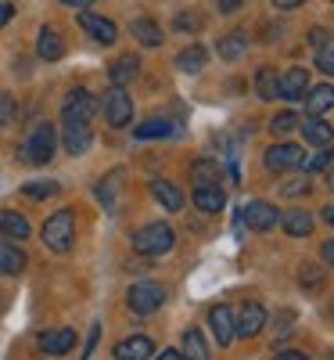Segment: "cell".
Here are the masks:
<instances>
[{
	"label": "cell",
	"instance_id": "6da1fadb",
	"mask_svg": "<svg viewBox=\"0 0 334 360\" xmlns=\"http://www.w3.org/2000/svg\"><path fill=\"white\" fill-rule=\"evenodd\" d=\"M173 245H176V231H173L169 224H162V220L144 224V227L133 234V252H140V256H162V252H169Z\"/></svg>",
	"mask_w": 334,
	"mask_h": 360
},
{
	"label": "cell",
	"instance_id": "7a4b0ae2",
	"mask_svg": "<svg viewBox=\"0 0 334 360\" xmlns=\"http://www.w3.org/2000/svg\"><path fill=\"white\" fill-rule=\"evenodd\" d=\"M44 245L51 252H69L72 242H76V217L69 213V209H58V213L44 224Z\"/></svg>",
	"mask_w": 334,
	"mask_h": 360
},
{
	"label": "cell",
	"instance_id": "3957f363",
	"mask_svg": "<svg viewBox=\"0 0 334 360\" xmlns=\"http://www.w3.org/2000/svg\"><path fill=\"white\" fill-rule=\"evenodd\" d=\"M54 144H58L54 127L51 123H36L33 134H29L25 144H22V155H25V162H33V166H47L54 159Z\"/></svg>",
	"mask_w": 334,
	"mask_h": 360
},
{
	"label": "cell",
	"instance_id": "277c9868",
	"mask_svg": "<svg viewBox=\"0 0 334 360\" xmlns=\"http://www.w3.org/2000/svg\"><path fill=\"white\" fill-rule=\"evenodd\" d=\"M126 303H130L133 314H155V310L166 303V288L155 285V281H137V285H130V292H126Z\"/></svg>",
	"mask_w": 334,
	"mask_h": 360
},
{
	"label": "cell",
	"instance_id": "5b68a950",
	"mask_svg": "<svg viewBox=\"0 0 334 360\" xmlns=\"http://www.w3.org/2000/svg\"><path fill=\"white\" fill-rule=\"evenodd\" d=\"M105 119H108V127H115V130H123V127L133 123V101L126 94V86H112L105 94Z\"/></svg>",
	"mask_w": 334,
	"mask_h": 360
},
{
	"label": "cell",
	"instance_id": "8992f818",
	"mask_svg": "<svg viewBox=\"0 0 334 360\" xmlns=\"http://www.w3.org/2000/svg\"><path fill=\"white\" fill-rule=\"evenodd\" d=\"M65 130H62V141H65V152L69 155H86L90 144H94V130H90L86 119H62Z\"/></svg>",
	"mask_w": 334,
	"mask_h": 360
},
{
	"label": "cell",
	"instance_id": "52a82bcc",
	"mask_svg": "<svg viewBox=\"0 0 334 360\" xmlns=\"http://www.w3.org/2000/svg\"><path fill=\"white\" fill-rule=\"evenodd\" d=\"M94 112H98V101H94V94H90L86 86H76V90H69L65 94V105H62V119H94Z\"/></svg>",
	"mask_w": 334,
	"mask_h": 360
},
{
	"label": "cell",
	"instance_id": "ba28073f",
	"mask_svg": "<svg viewBox=\"0 0 334 360\" xmlns=\"http://www.w3.org/2000/svg\"><path fill=\"white\" fill-rule=\"evenodd\" d=\"M241 224L252 227V231H269L273 224H277V209H273L269 202H245L241 205Z\"/></svg>",
	"mask_w": 334,
	"mask_h": 360
},
{
	"label": "cell",
	"instance_id": "9c48e42d",
	"mask_svg": "<svg viewBox=\"0 0 334 360\" xmlns=\"http://www.w3.org/2000/svg\"><path fill=\"white\" fill-rule=\"evenodd\" d=\"M79 25H83V33H90L98 44H115L119 40V29H115V22L112 18H101V15H94V11H79Z\"/></svg>",
	"mask_w": 334,
	"mask_h": 360
},
{
	"label": "cell",
	"instance_id": "30bf717a",
	"mask_svg": "<svg viewBox=\"0 0 334 360\" xmlns=\"http://www.w3.org/2000/svg\"><path fill=\"white\" fill-rule=\"evenodd\" d=\"M262 324H266V310H262L259 303H245V310L234 317V335L255 339V335L262 332Z\"/></svg>",
	"mask_w": 334,
	"mask_h": 360
},
{
	"label": "cell",
	"instance_id": "8fae6325",
	"mask_svg": "<svg viewBox=\"0 0 334 360\" xmlns=\"http://www.w3.org/2000/svg\"><path fill=\"white\" fill-rule=\"evenodd\" d=\"M298 159H302V148H298V144H273V148H266V155H262L266 169H273V173L295 169Z\"/></svg>",
	"mask_w": 334,
	"mask_h": 360
},
{
	"label": "cell",
	"instance_id": "7c38bea8",
	"mask_svg": "<svg viewBox=\"0 0 334 360\" xmlns=\"http://www.w3.org/2000/svg\"><path fill=\"white\" fill-rule=\"evenodd\" d=\"M306 90H309V72L306 69H288L284 76H277V98H284V101L306 98Z\"/></svg>",
	"mask_w": 334,
	"mask_h": 360
},
{
	"label": "cell",
	"instance_id": "4fadbf2b",
	"mask_svg": "<svg viewBox=\"0 0 334 360\" xmlns=\"http://www.w3.org/2000/svg\"><path fill=\"white\" fill-rule=\"evenodd\" d=\"M208 328H212V339H216V346H230V339H234V314H230V307H212L208 310Z\"/></svg>",
	"mask_w": 334,
	"mask_h": 360
},
{
	"label": "cell",
	"instance_id": "5bb4252c",
	"mask_svg": "<svg viewBox=\"0 0 334 360\" xmlns=\"http://www.w3.org/2000/svg\"><path fill=\"white\" fill-rule=\"evenodd\" d=\"M151 353H155V342H151L147 335H130L115 346V360H151Z\"/></svg>",
	"mask_w": 334,
	"mask_h": 360
},
{
	"label": "cell",
	"instance_id": "9a60e30c",
	"mask_svg": "<svg viewBox=\"0 0 334 360\" xmlns=\"http://www.w3.org/2000/svg\"><path fill=\"white\" fill-rule=\"evenodd\" d=\"M72 346H76V332H72V328H58V332H44L40 335V349L47 356H65Z\"/></svg>",
	"mask_w": 334,
	"mask_h": 360
},
{
	"label": "cell",
	"instance_id": "2e32d148",
	"mask_svg": "<svg viewBox=\"0 0 334 360\" xmlns=\"http://www.w3.org/2000/svg\"><path fill=\"white\" fill-rule=\"evenodd\" d=\"M302 137H306L309 144H316V148H330L334 144V127L330 123H323L320 115H309V119H302Z\"/></svg>",
	"mask_w": 334,
	"mask_h": 360
},
{
	"label": "cell",
	"instance_id": "e0dca14e",
	"mask_svg": "<svg viewBox=\"0 0 334 360\" xmlns=\"http://www.w3.org/2000/svg\"><path fill=\"white\" fill-rule=\"evenodd\" d=\"M137 76H140V58H137V54H123V58H115L112 69H108L112 86H126V83H133Z\"/></svg>",
	"mask_w": 334,
	"mask_h": 360
},
{
	"label": "cell",
	"instance_id": "ac0fdd59",
	"mask_svg": "<svg viewBox=\"0 0 334 360\" xmlns=\"http://www.w3.org/2000/svg\"><path fill=\"white\" fill-rule=\"evenodd\" d=\"M36 54L44 58V62H58V58L65 54V40L58 37V29H51V25L40 29V37H36Z\"/></svg>",
	"mask_w": 334,
	"mask_h": 360
},
{
	"label": "cell",
	"instance_id": "d6986e66",
	"mask_svg": "<svg viewBox=\"0 0 334 360\" xmlns=\"http://www.w3.org/2000/svg\"><path fill=\"white\" fill-rule=\"evenodd\" d=\"M0 234L11 238V242H25L29 238V220L22 213H11V209H4L0 213Z\"/></svg>",
	"mask_w": 334,
	"mask_h": 360
},
{
	"label": "cell",
	"instance_id": "ffe728a7",
	"mask_svg": "<svg viewBox=\"0 0 334 360\" xmlns=\"http://www.w3.org/2000/svg\"><path fill=\"white\" fill-rule=\"evenodd\" d=\"M151 195H155L159 202H162V209H169V213H180V209H184V195H180L169 180H151Z\"/></svg>",
	"mask_w": 334,
	"mask_h": 360
},
{
	"label": "cell",
	"instance_id": "44dd1931",
	"mask_svg": "<svg viewBox=\"0 0 334 360\" xmlns=\"http://www.w3.org/2000/svg\"><path fill=\"white\" fill-rule=\"evenodd\" d=\"M306 108H309V115H320V112L334 108V86H330V83L309 86V90H306Z\"/></svg>",
	"mask_w": 334,
	"mask_h": 360
},
{
	"label": "cell",
	"instance_id": "7402d4cb",
	"mask_svg": "<svg viewBox=\"0 0 334 360\" xmlns=\"http://www.w3.org/2000/svg\"><path fill=\"white\" fill-rule=\"evenodd\" d=\"M191 180L198 188H220V162H212V159H198L191 166Z\"/></svg>",
	"mask_w": 334,
	"mask_h": 360
},
{
	"label": "cell",
	"instance_id": "603a6c76",
	"mask_svg": "<svg viewBox=\"0 0 334 360\" xmlns=\"http://www.w3.org/2000/svg\"><path fill=\"white\" fill-rule=\"evenodd\" d=\"M245 51H248V33L245 29H234V33H227L220 40V58H227V62H237Z\"/></svg>",
	"mask_w": 334,
	"mask_h": 360
},
{
	"label": "cell",
	"instance_id": "cb8c5ba5",
	"mask_svg": "<svg viewBox=\"0 0 334 360\" xmlns=\"http://www.w3.org/2000/svg\"><path fill=\"white\" fill-rule=\"evenodd\" d=\"M281 224H284V231L291 238H306L313 231V217L306 213V209H288V213L281 217Z\"/></svg>",
	"mask_w": 334,
	"mask_h": 360
},
{
	"label": "cell",
	"instance_id": "d4e9b609",
	"mask_svg": "<svg viewBox=\"0 0 334 360\" xmlns=\"http://www.w3.org/2000/svg\"><path fill=\"white\" fill-rule=\"evenodd\" d=\"M130 33H133L144 47H159V44H162V29H159V22H155V18H133Z\"/></svg>",
	"mask_w": 334,
	"mask_h": 360
},
{
	"label": "cell",
	"instance_id": "484cf974",
	"mask_svg": "<svg viewBox=\"0 0 334 360\" xmlns=\"http://www.w3.org/2000/svg\"><path fill=\"white\" fill-rule=\"evenodd\" d=\"M25 270V252L11 242H0V274H22Z\"/></svg>",
	"mask_w": 334,
	"mask_h": 360
},
{
	"label": "cell",
	"instance_id": "4316f807",
	"mask_svg": "<svg viewBox=\"0 0 334 360\" xmlns=\"http://www.w3.org/2000/svg\"><path fill=\"white\" fill-rule=\"evenodd\" d=\"M194 205L201 209V213H220V209L227 205V195L220 188H194Z\"/></svg>",
	"mask_w": 334,
	"mask_h": 360
},
{
	"label": "cell",
	"instance_id": "83f0119b",
	"mask_svg": "<svg viewBox=\"0 0 334 360\" xmlns=\"http://www.w3.org/2000/svg\"><path fill=\"white\" fill-rule=\"evenodd\" d=\"M205 62H208V54H205V47H198V44H191V47H184V51L176 54V65L184 69V72H201Z\"/></svg>",
	"mask_w": 334,
	"mask_h": 360
},
{
	"label": "cell",
	"instance_id": "f1b7e54d",
	"mask_svg": "<svg viewBox=\"0 0 334 360\" xmlns=\"http://www.w3.org/2000/svg\"><path fill=\"white\" fill-rule=\"evenodd\" d=\"M255 94H259L262 101L277 98V69H273V65H262V69L255 72Z\"/></svg>",
	"mask_w": 334,
	"mask_h": 360
},
{
	"label": "cell",
	"instance_id": "f546056e",
	"mask_svg": "<svg viewBox=\"0 0 334 360\" xmlns=\"http://www.w3.org/2000/svg\"><path fill=\"white\" fill-rule=\"evenodd\" d=\"M184 353L187 360H212V353H208V346H205V339H201V332L198 328H191V332H184Z\"/></svg>",
	"mask_w": 334,
	"mask_h": 360
},
{
	"label": "cell",
	"instance_id": "4dcf8cb0",
	"mask_svg": "<svg viewBox=\"0 0 334 360\" xmlns=\"http://www.w3.org/2000/svg\"><path fill=\"white\" fill-rule=\"evenodd\" d=\"M169 134H173L169 119H147V123H140V127L133 130L137 141H155V137H169Z\"/></svg>",
	"mask_w": 334,
	"mask_h": 360
},
{
	"label": "cell",
	"instance_id": "1f68e13d",
	"mask_svg": "<svg viewBox=\"0 0 334 360\" xmlns=\"http://www.w3.org/2000/svg\"><path fill=\"white\" fill-rule=\"evenodd\" d=\"M58 191H62V184H58V180H33V184L22 188L25 198H51V195H58Z\"/></svg>",
	"mask_w": 334,
	"mask_h": 360
},
{
	"label": "cell",
	"instance_id": "d6a6232c",
	"mask_svg": "<svg viewBox=\"0 0 334 360\" xmlns=\"http://www.w3.org/2000/svg\"><path fill=\"white\" fill-rule=\"evenodd\" d=\"M119 176H123V173L115 169V173H108V176L101 180V184H98V198H101V205H105V209H112V205H115V188H119Z\"/></svg>",
	"mask_w": 334,
	"mask_h": 360
},
{
	"label": "cell",
	"instance_id": "836d02e7",
	"mask_svg": "<svg viewBox=\"0 0 334 360\" xmlns=\"http://www.w3.org/2000/svg\"><path fill=\"white\" fill-rule=\"evenodd\" d=\"M330 159H334V152H327V148H323V152H313V155H302V159H298V166L306 169V173H320L323 166H330Z\"/></svg>",
	"mask_w": 334,
	"mask_h": 360
},
{
	"label": "cell",
	"instance_id": "e575fe53",
	"mask_svg": "<svg viewBox=\"0 0 334 360\" xmlns=\"http://www.w3.org/2000/svg\"><path fill=\"white\" fill-rule=\"evenodd\" d=\"M269 127H273V134H291L298 127V115L295 112H281V115L269 119Z\"/></svg>",
	"mask_w": 334,
	"mask_h": 360
},
{
	"label": "cell",
	"instance_id": "d590c367",
	"mask_svg": "<svg viewBox=\"0 0 334 360\" xmlns=\"http://www.w3.org/2000/svg\"><path fill=\"white\" fill-rule=\"evenodd\" d=\"M15 112H18L15 98H11V94H0V127H8L11 119H15Z\"/></svg>",
	"mask_w": 334,
	"mask_h": 360
},
{
	"label": "cell",
	"instance_id": "8d00e7d4",
	"mask_svg": "<svg viewBox=\"0 0 334 360\" xmlns=\"http://www.w3.org/2000/svg\"><path fill=\"white\" fill-rule=\"evenodd\" d=\"M316 65H320L327 76H334V47H323V51H316Z\"/></svg>",
	"mask_w": 334,
	"mask_h": 360
},
{
	"label": "cell",
	"instance_id": "74e56055",
	"mask_svg": "<svg viewBox=\"0 0 334 360\" xmlns=\"http://www.w3.org/2000/svg\"><path fill=\"white\" fill-rule=\"evenodd\" d=\"M309 44H313L316 51H323V47H330V33H327V29H323V25H316V29H313V33H309Z\"/></svg>",
	"mask_w": 334,
	"mask_h": 360
},
{
	"label": "cell",
	"instance_id": "f35d334b",
	"mask_svg": "<svg viewBox=\"0 0 334 360\" xmlns=\"http://www.w3.org/2000/svg\"><path fill=\"white\" fill-rule=\"evenodd\" d=\"M98 339H101V324H94V328H90V339H86V353H83V360H86L90 353L98 349Z\"/></svg>",
	"mask_w": 334,
	"mask_h": 360
},
{
	"label": "cell",
	"instance_id": "ab89813d",
	"mask_svg": "<svg viewBox=\"0 0 334 360\" xmlns=\"http://www.w3.org/2000/svg\"><path fill=\"white\" fill-rule=\"evenodd\" d=\"M176 29H201V18L198 15H180L176 18Z\"/></svg>",
	"mask_w": 334,
	"mask_h": 360
},
{
	"label": "cell",
	"instance_id": "60d3db41",
	"mask_svg": "<svg viewBox=\"0 0 334 360\" xmlns=\"http://www.w3.org/2000/svg\"><path fill=\"white\" fill-rule=\"evenodd\" d=\"M216 4H220V11H223V15H234V11L245 8V0H216Z\"/></svg>",
	"mask_w": 334,
	"mask_h": 360
},
{
	"label": "cell",
	"instance_id": "b9f144b4",
	"mask_svg": "<svg viewBox=\"0 0 334 360\" xmlns=\"http://www.w3.org/2000/svg\"><path fill=\"white\" fill-rule=\"evenodd\" d=\"M284 195H309V180H298V184H284Z\"/></svg>",
	"mask_w": 334,
	"mask_h": 360
},
{
	"label": "cell",
	"instance_id": "7bdbcfd3",
	"mask_svg": "<svg viewBox=\"0 0 334 360\" xmlns=\"http://www.w3.org/2000/svg\"><path fill=\"white\" fill-rule=\"evenodd\" d=\"M302 285H320V270H313L306 263V270H302Z\"/></svg>",
	"mask_w": 334,
	"mask_h": 360
},
{
	"label": "cell",
	"instance_id": "ee69618b",
	"mask_svg": "<svg viewBox=\"0 0 334 360\" xmlns=\"http://www.w3.org/2000/svg\"><path fill=\"white\" fill-rule=\"evenodd\" d=\"M11 18H15V8L8 4V0H0V25H8Z\"/></svg>",
	"mask_w": 334,
	"mask_h": 360
},
{
	"label": "cell",
	"instance_id": "f6af8a7d",
	"mask_svg": "<svg viewBox=\"0 0 334 360\" xmlns=\"http://www.w3.org/2000/svg\"><path fill=\"white\" fill-rule=\"evenodd\" d=\"M273 360H306V353H298V349H284V353H277Z\"/></svg>",
	"mask_w": 334,
	"mask_h": 360
},
{
	"label": "cell",
	"instance_id": "bcb514c9",
	"mask_svg": "<svg viewBox=\"0 0 334 360\" xmlns=\"http://www.w3.org/2000/svg\"><path fill=\"white\" fill-rule=\"evenodd\" d=\"M155 360H187V356L180 353V349H162V353H159Z\"/></svg>",
	"mask_w": 334,
	"mask_h": 360
},
{
	"label": "cell",
	"instance_id": "7dc6e473",
	"mask_svg": "<svg viewBox=\"0 0 334 360\" xmlns=\"http://www.w3.org/2000/svg\"><path fill=\"white\" fill-rule=\"evenodd\" d=\"M320 256H323V259H327V263L334 266V238H330V242H323V249H320Z\"/></svg>",
	"mask_w": 334,
	"mask_h": 360
},
{
	"label": "cell",
	"instance_id": "c3c4849f",
	"mask_svg": "<svg viewBox=\"0 0 334 360\" xmlns=\"http://www.w3.org/2000/svg\"><path fill=\"white\" fill-rule=\"evenodd\" d=\"M302 0H273V8H281V11H288V8H298Z\"/></svg>",
	"mask_w": 334,
	"mask_h": 360
},
{
	"label": "cell",
	"instance_id": "681fc988",
	"mask_svg": "<svg viewBox=\"0 0 334 360\" xmlns=\"http://www.w3.org/2000/svg\"><path fill=\"white\" fill-rule=\"evenodd\" d=\"M62 4H65V8H90L94 0H62Z\"/></svg>",
	"mask_w": 334,
	"mask_h": 360
},
{
	"label": "cell",
	"instance_id": "f907efd6",
	"mask_svg": "<svg viewBox=\"0 0 334 360\" xmlns=\"http://www.w3.org/2000/svg\"><path fill=\"white\" fill-rule=\"evenodd\" d=\"M320 217H323V224L334 227V205H323V213H320Z\"/></svg>",
	"mask_w": 334,
	"mask_h": 360
},
{
	"label": "cell",
	"instance_id": "816d5d0a",
	"mask_svg": "<svg viewBox=\"0 0 334 360\" xmlns=\"http://www.w3.org/2000/svg\"><path fill=\"white\" fill-rule=\"evenodd\" d=\"M327 184H330V191H334V169L327 173Z\"/></svg>",
	"mask_w": 334,
	"mask_h": 360
}]
</instances>
